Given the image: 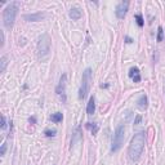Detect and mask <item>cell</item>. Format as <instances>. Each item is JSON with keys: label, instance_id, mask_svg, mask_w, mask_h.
<instances>
[{"label": "cell", "instance_id": "ac0fdd59", "mask_svg": "<svg viewBox=\"0 0 165 165\" xmlns=\"http://www.w3.org/2000/svg\"><path fill=\"white\" fill-rule=\"evenodd\" d=\"M56 133H57V130H54V129H47L45 132H44V134H45L47 137H54L56 135Z\"/></svg>", "mask_w": 165, "mask_h": 165}, {"label": "cell", "instance_id": "e0dca14e", "mask_svg": "<svg viewBox=\"0 0 165 165\" xmlns=\"http://www.w3.org/2000/svg\"><path fill=\"white\" fill-rule=\"evenodd\" d=\"M5 67H7V57L3 56L2 57V67H0V72H4Z\"/></svg>", "mask_w": 165, "mask_h": 165}, {"label": "cell", "instance_id": "7a4b0ae2", "mask_svg": "<svg viewBox=\"0 0 165 165\" xmlns=\"http://www.w3.org/2000/svg\"><path fill=\"white\" fill-rule=\"evenodd\" d=\"M17 10H18V4L17 3H10L7 5V8L4 9L3 13V19H4V26L7 29H12L16 21V16H17Z\"/></svg>", "mask_w": 165, "mask_h": 165}, {"label": "cell", "instance_id": "44dd1931", "mask_svg": "<svg viewBox=\"0 0 165 165\" xmlns=\"http://www.w3.org/2000/svg\"><path fill=\"white\" fill-rule=\"evenodd\" d=\"M0 35H2V47L4 45V34H3V31H0Z\"/></svg>", "mask_w": 165, "mask_h": 165}, {"label": "cell", "instance_id": "d4e9b609", "mask_svg": "<svg viewBox=\"0 0 165 165\" xmlns=\"http://www.w3.org/2000/svg\"><path fill=\"white\" fill-rule=\"evenodd\" d=\"M164 93H165V84H164Z\"/></svg>", "mask_w": 165, "mask_h": 165}, {"label": "cell", "instance_id": "8fae6325", "mask_svg": "<svg viewBox=\"0 0 165 165\" xmlns=\"http://www.w3.org/2000/svg\"><path fill=\"white\" fill-rule=\"evenodd\" d=\"M81 16H82V13H81V10L79 8H71V10H70V18L78 21V19L81 18Z\"/></svg>", "mask_w": 165, "mask_h": 165}, {"label": "cell", "instance_id": "277c9868", "mask_svg": "<svg viewBox=\"0 0 165 165\" xmlns=\"http://www.w3.org/2000/svg\"><path fill=\"white\" fill-rule=\"evenodd\" d=\"M49 52H51V39L47 34H43L39 36V41H37V54L40 58L47 57Z\"/></svg>", "mask_w": 165, "mask_h": 165}, {"label": "cell", "instance_id": "7402d4cb", "mask_svg": "<svg viewBox=\"0 0 165 165\" xmlns=\"http://www.w3.org/2000/svg\"><path fill=\"white\" fill-rule=\"evenodd\" d=\"M125 40H126V43H128V44H130V43H132V39H130L129 36H126V37H125Z\"/></svg>", "mask_w": 165, "mask_h": 165}, {"label": "cell", "instance_id": "2e32d148", "mask_svg": "<svg viewBox=\"0 0 165 165\" xmlns=\"http://www.w3.org/2000/svg\"><path fill=\"white\" fill-rule=\"evenodd\" d=\"M163 36H164V31H163V27L160 26L157 29V41L160 43V41H163Z\"/></svg>", "mask_w": 165, "mask_h": 165}, {"label": "cell", "instance_id": "6da1fadb", "mask_svg": "<svg viewBox=\"0 0 165 165\" xmlns=\"http://www.w3.org/2000/svg\"><path fill=\"white\" fill-rule=\"evenodd\" d=\"M146 143V138H145V133L139 132V133L134 134V137L132 138L129 150H128V155L132 161H138L139 157L143 153V148Z\"/></svg>", "mask_w": 165, "mask_h": 165}, {"label": "cell", "instance_id": "603a6c76", "mask_svg": "<svg viewBox=\"0 0 165 165\" xmlns=\"http://www.w3.org/2000/svg\"><path fill=\"white\" fill-rule=\"evenodd\" d=\"M29 121H30V123H35L36 120H35V118H30V119H29Z\"/></svg>", "mask_w": 165, "mask_h": 165}, {"label": "cell", "instance_id": "cb8c5ba5", "mask_svg": "<svg viewBox=\"0 0 165 165\" xmlns=\"http://www.w3.org/2000/svg\"><path fill=\"white\" fill-rule=\"evenodd\" d=\"M141 121V116H137V119H135V124H138Z\"/></svg>", "mask_w": 165, "mask_h": 165}, {"label": "cell", "instance_id": "9c48e42d", "mask_svg": "<svg viewBox=\"0 0 165 165\" xmlns=\"http://www.w3.org/2000/svg\"><path fill=\"white\" fill-rule=\"evenodd\" d=\"M129 78L133 80L134 82H139L141 81V74H139V70L137 67H132L129 71Z\"/></svg>", "mask_w": 165, "mask_h": 165}, {"label": "cell", "instance_id": "d6986e66", "mask_svg": "<svg viewBox=\"0 0 165 165\" xmlns=\"http://www.w3.org/2000/svg\"><path fill=\"white\" fill-rule=\"evenodd\" d=\"M5 150H7V145L3 143V145H2V150H0V155H2V156L5 153Z\"/></svg>", "mask_w": 165, "mask_h": 165}, {"label": "cell", "instance_id": "4fadbf2b", "mask_svg": "<svg viewBox=\"0 0 165 165\" xmlns=\"http://www.w3.org/2000/svg\"><path fill=\"white\" fill-rule=\"evenodd\" d=\"M85 126H86V128L92 132V134H97V133H98V129H100V128H98V125H97L96 123H86V124H85Z\"/></svg>", "mask_w": 165, "mask_h": 165}, {"label": "cell", "instance_id": "3957f363", "mask_svg": "<svg viewBox=\"0 0 165 165\" xmlns=\"http://www.w3.org/2000/svg\"><path fill=\"white\" fill-rule=\"evenodd\" d=\"M124 134H125V126L119 125L116 130H115V134L112 138V146H111L112 152H118L120 148H121V146L124 143Z\"/></svg>", "mask_w": 165, "mask_h": 165}, {"label": "cell", "instance_id": "9a60e30c", "mask_svg": "<svg viewBox=\"0 0 165 165\" xmlns=\"http://www.w3.org/2000/svg\"><path fill=\"white\" fill-rule=\"evenodd\" d=\"M135 21H137V25H138L139 27H143L145 22H143V17H142L141 14H137L135 16Z\"/></svg>", "mask_w": 165, "mask_h": 165}, {"label": "cell", "instance_id": "5bb4252c", "mask_svg": "<svg viewBox=\"0 0 165 165\" xmlns=\"http://www.w3.org/2000/svg\"><path fill=\"white\" fill-rule=\"evenodd\" d=\"M51 120L53 123H61L62 120H63V115L61 114V112H56V114H53L52 116H51Z\"/></svg>", "mask_w": 165, "mask_h": 165}, {"label": "cell", "instance_id": "52a82bcc", "mask_svg": "<svg viewBox=\"0 0 165 165\" xmlns=\"http://www.w3.org/2000/svg\"><path fill=\"white\" fill-rule=\"evenodd\" d=\"M128 8H129V2H121L118 4L116 7V17L119 19H124L125 16H126V12H128Z\"/></svg>", "mask_w": 165, "mask_h": 165}, {"label": "cell", "instance_id": "5b68a950", "mask_svg": "<svg viewBox=\"0 0 165 165\" xmlns=\"http://www.w3.org/2000/svg\"><path fill=\"white\" fill-rule=\"evenodd\" d=\"M90 80H92V70L86 68L84 72H82V80H81V86L79 90V98L80 100H84L88 90H89V85H90Z\"/></svg>", "mask_w": 165, "mask_h": 165}, {"label": "cell", "instance_id": "ba28073f", "mask_svg": "<svg viewBox=\"0 0 165 165\" xmlns=\"http://www.w3.org/2000/svg\"><path fill=\"white\" fill-rule=\"evenodd\" d=\"M44 17H45V14H43V13H34V14H26L25 19L29 22H37V21L44 19Z\"/></svg>", "mask_w": 165, "mask_h": 165}, {"label": "cell", "instance_id": "30bf717a", "mask_svg": "<svg viewBox=\"0 0 165 165\" xmlns=\"http://www.w3.org/2000/svg\"><path fill=\"white\" fill-rule=\"evenodd\" d=\"M96 111V101H94V97H90L89 98V102H88V106H86V114L92 116Z\"/></svg>", "mask_w": 165, "mask_h": 165}, {"label": "cell", "instance_id": "7c38bea8", "mask_svg": "<svg viewBox=\"0 0 165 165\" xmlns=\"http://www.w3.org/2000/svg\"><path fill=\"white\" fill-rule=\"evenodd\" d=\"M147 103H148L147 96H146V94H142V96L139 97V100H138V107H139L141 110H146L147 106H148Z\"/></svg>", "mask_w": 165, "mask_h": 165}, {"label": "cell", "instance_id": "ffe728a7", "mask_svg": "<svg viewBox=\"0 0 165 165\" xmlns=\"http://www.w3.org/2000/svg\"><path fill=\"white\" fill-rule=\"evenodd\" d=\"M5 116H2V129H5Z\"/></svg>", "mask_w": 165, "mask_h": 165}, {"label": "cell", "instance_id": "8992f818", "mask_svg": "<svg viewBox=\"0 0 165 165\" xmlns=\"http://www.w3.org/2000/svg\"><path fill=\"white\" fill-rule=\"evenodd\" d=\"M66 84H67V76H66V74H63L61 76V80H59V84L56 88L57 96L61 98L62 102H66Z\"/></svg>", "mask_w": 165, "mask_h": 165}]
</instances>
